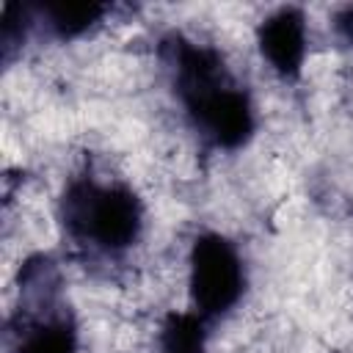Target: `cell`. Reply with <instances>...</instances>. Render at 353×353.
I'll return each mask as SVG.
<instances>
[{
    "label": "cell",
    "instance_id": "9c48e42d",
    "mask_svg": "<svg viewBox=\"0 0 353 353\" xmlns=\"http://www.w3.org/2000/svg\"><path fill=\"white\" fill-rule=\"evenodd\" d=\"M334 25H336V33H339V36H342L347 44H353V6L342 8V11L336 14Z\"/></svg>",
    "mask_w": 353,
    "mask_h": 353
},
{
    "label": "cell",
    "instance_id": "ba28073f",
    "mask_svg": "<svg viewBox=\"0 0 353 353\" xmlns=\"http://www.w3.org/2000/svg\"><path fill=\"white\" fill-rule=\"evenodd\" d=\"M25 36V8L22 6H6L3 8V47L6 55H11V47L19 44Z\"/></svg>",
    "mask_w": 353,
    "mask_h": 353
},
{
    "label": "cell",
    "instance_id": "5b68a950",
    "mask_svg": "<svg viewBox=\"0 0 353 353\" xmlns=\"http://www.w3.org/2000/svg\"><path fill=\"white\" fill-rule=\"evenodd\" d=\"M163 353H204V328L193 314H168L160 334Z\"/></svg>",
    "mask_w": 353,
    "mask_h": 353
},
{
    "label": "cell",
    "instance_id": "52a82bcc",
    "mask_svg": "<svg viewBox=\"0 0 353 353\" xmlns=\"http://www.w3.org/2000/svg\"><path fill=\"white\" fill-rule=\"evenodd\" d=\"M19 353H74V336L63 323H52L33 331L22 342Z\"/></svg>",
    "mask_w": 353,
    "mask_h": 353
},
{
    "label": "cell",
    "instance_id": "277c9868",
    "mask_svg": "<svg viewBox=\"0 0 353 353\" xmlns=\"http://www.w3.org/2000/svg\"><path fill=\"white\" fill-rule=\"evenodd\" d=\"M259 47L270 66L281 74H295L303 63L306 36H303V17L295 8H281L265 19L259 28Z\"/></svg>",
    "mask_w": 353,
    "mask_h": 353
},
{
    "label": "cell",
    "instance_id": "7a4b0ae2",
    "mask_svg": "<svg viewBox=\"0 0 353 353\" xmlns=\"http://www.w3.org/2000/svg\"><path fill=\"white\" fill-rule=\"evenodd\" d=\"M190 292L204 314H221L240 298V259L223 237L204 234L196 240L190 256Z\"/></svg>",
    "mask_w": 353,
    "mask_h": 353
},
{
    "label": "cell",
    "instance_id": "3957f363",
    "mask_svg": "<svg viewBox=\"0 0 353 353\" xmlns=\"http://www.w3.org/2000/svg\"><path fill=\"white\" fill-rule=\"evenodd\" d=\"M188 108L196 116V121L207 130V135L221 146H240L251 135L254 119L248 99L229 85H218L201 94L199 99L188 102Z\"/></svg>",
    "mask_w": 353,
    "mask_h": 353
},
{
    "label": "cell",
    "instance_id": "6da1fadb",
    "mask_svg": "<svg viewBox=\"0 0 353 353\" xmlns=\"http://www.w3.org/2000/svg\"><path fill=\"white\" fill-rule=\"evenodd\" d=\"M66 215L77 232L91 234L105 248L130 245L141 229V207L135 196L121 188L97 190L80 185L66 199Z\"/></svg>",
    "mask_w": 353,
    "mask_h": 353
},
{
    "label": "cell",
    "instance_id": "8992f818",
    "mask_svg": "<svg viewBox=\"0 0 353 353\" xmlns=\"http://www.w3.org/2000/svg\"><path fill=\"white\" fill-rule=\"evenodd\" d=\"M105 14V6L97 3H52L47 6L50 25L58 36H77L88 30L99 17Z\"/></svg>",
    "mask_w": 353,
    "mask_h": 353
}]
</instances>
